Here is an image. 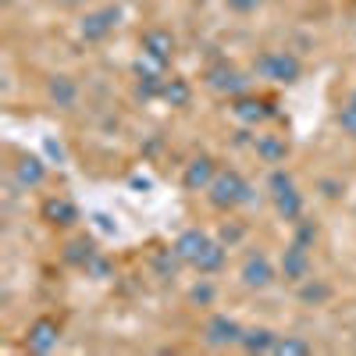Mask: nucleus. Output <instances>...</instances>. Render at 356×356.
Segmentation results:
<instances>
[{"mask_svg":"<svg viewBox=\"0 0 356 356\" xmlns=\"http://www.w3.org/2000/svg\"><path fill=\"white\" fill-rule=\"evenodd\" d=\"M339 125H342V132L356 136V100H353L349 107H342V114H339Z\"/></svg>","mask_w":356,"mask_h":356,"instance_id":"nucleus-20","label":"nucleus"},{"mask_svg":"<svg viewBox=\"0 0 356 356\" xmlns=\"http://www.w3.org/2000/svg\"><path fill=\"white\" fill-rule=\"evenodd\" d=\"M61 4H79V0H61Z\"/></svg>","mask_w":356,"mask_h":356,"instance_id":"nucleus-26","label":"nucleus"},{"mask_svg":"<svg viewBox=\"0 0 356 356\" xmlns=\"http://www.w3.org/2000/svg\"><path fill=\"white\" fill-rule=\"evenodd\" d=\"M211 250V239H207L203 232H182L178 235V243H175V257H182V260H189L193 267L200 264V257Z\"/></svg>","mask_w":356,"mask_h":356,"instance_id":"nucleus-4","label":"nucleus"},{"mask_svg":"<svg viewBox=\"0 0 356 356\" xmlns=\"http://www.w3.org/2000/svg\"><path fill=\"white\" fill-rule=\"evenodd\" d=\"M271 189H275V196H278V211H282L285 218H300V193L292 189V178H289L285 171H275V175H271Z\"/></svg>","mask_w":356,"mask_h":356,"instance_id":"nucleus-3","label":"nucleus"},{"mask_svg":"<svg viewBox=\"0 0 356 356\" xmlns=\"http://www.w3.org/2000/svg\"><path fill=\"white\" fill-rule=\"evenodd\" d=\"M257 72L275 79V82H292L296 75H300V61H296L292 54H264L257 61Z\"/></svg>","mask_w":356,"mask_h":356,"instance_id":"nucleus-2","label":"nucleus"},{"mask_svg":"<svg viewBox=\"0 0 356 356\" xmlns=\"http://www.w3.org/2000/svg\"><path fill=\"white\" fill-rule=\"evenodd\" d=\"M114 22H118V11H114V8H104V11L86 15V22H82V36H86V40H104L111 29H114Z\"/></svg>","mask_w":356,"mask_h":356,"instance_id":"nucleus-5","label":"nucleus"},{"mask_svg":"<svg viewBox=\"0 0 356 356\" xmlns=\"http://www.w3.org/2000/svg\"><path fill=\"white\" fill-rule=\"evenodd\" d=\"M143 47H146V57H150V61H168L175 43H171V36H168V33H146Z\"/></svg>","mask_w":356,"mask_h":356,"instance_id":"nucleus-10","label":"nucleus"},{"mask_svg":"<svg viewBox=\"0 0 356 356\" xmlns=\"http://www.w3.org/2000/svg\"><path fill=\"white\" fill-rule=\"evenodd\" d=\"M211 200L214 207H239L250 200V186L239 171H218L211 182Z\"/></svg>","mask_w":356,"mask_h":356,"instance_id":"nucleus-1","label":"nucleus"},{"mask_svg":"<svg viewBox=\"0 0 356 356\" xmlns=\"http://www.w3.org/2000/svg\"><path fill=\"white\" fill-rule=\"evenodd\" d=\"M271 278H275V271H271V264H267L264 253H257V257H250V260L243 264V282H246V285L264 289V285H271Z\"/></svg>","mask_w":356,"mask_h":356,"instance_id":"nucleus-6","label":"nucleus"},{"mask_svg":"<svg viewBox=\"0 0 356 356\" xmlns=\"http://www.w3.org/2000/svg\"><path fill=\"white\" fill-rule=\"evenodd\" d=\"M211 86L214 89H228V93H239V89L246 86V79L239 72H232V68H214L211 72Z\"/></svg>","mask_w":356,"mask_h":356,"instance_id":"nucleus-12","label":"nucleus"},{"mask_svg":"<svg viewBox=\"0 0 356 356\" xmlns=\"http://www.w3.org/2000/svg\"><path fill=\"white\" fill-rule=\"evenodd\" d=\"M275 353H310V346L300 339H275Z\"/></svg>","mask_w":356,"mask_h":356,"instance_id":"nucleus-21","label":"nucleus"},{"mask_svg":"<svg viewBox=\"0 0 356 356\" xmlns=\"http://www.w3.org/2000/svg\"><path fill=\"white\" fill-rule=\"evenodd\" d=\"M207 339H211L214 346H228V342H243V328L228 317H214L211 324H207Z\"/></svg>","mask_w":356,"mask_h":356,"instance_id":"nucleus-7","label":"nucleus"},{"mask_svg":"<svg viewBox=\"0 0 356 356\" xmlns=\"http://www.w3.org/2000/svg\"><path fill=\"white\" fill-rule=\"evenodd\" d=\"M221 264H225V250H221L218 243H211V250H207V253L200 257V264H196V267H200V271H218Z\"/></svg>","mask_w":356,"mask_h":356,"instance_id":"nucleus-17","label":"nucleus"},{"mask_svg":"<svg viewBox=\"0 0 356 356\" xmlns=\"http://www.w3.org/2000/svg\"><path fill=\"white\" fill-rule=\"evenodd\" d=\"M47 218L61 221V225H72V221H75V207L65 203V200H50V203H47Z\"/></svg>","mask_w":356,"mask_h":356,"instance_id":"nucleus-15","label":"nucleus"},{"mask_svg":"<svg viewBox=\"0 0 356 356\" xmlns=\"http://www.w3.org/2000/svg\"><path fill=\"white\" fill-rule=\"evenodd\" d=\"M50 97L61 104V107H72V104H75V86H72V79H68V75H57V79L50 82Z\"/></svg>","mask_w":356,"mask_h":356,"instance_id":"nucleus-13","label":"nucleus"},{"mask_svg":"<svg viewBox=\"0 0 356 356\" xmlns=\"http://www.w3.org/2000/svg\"><path fill=\"white\" fill-rule=\"evenodd\" d=\"M260 4V0H228V8H235V11H253Z\"/></svg>","mask_w":356,"mask_h":356,"instance_id":"nucleus-23","label":"nucleus"},{"mask_svg":"<svg viewBox=\"0 0 356 356\" xmlns=\"http://www.w3.org/2000/svg\"><path fill=\"white\" fill-rule=\"evenodd\" d=\"M235 114L243 118V122H253V118H264V111H260V104H253V100H243L239 107H235Z\"/></svg>","mask_w":356,"mask_h":356,"instance_id":"nucleus-22","label":"nucleus"},{"mask_svg":"<svg viewBox=\"0 0 356 356\" xmlns=\"http://www.w3.org/2000/svg\"><path fill=\"white\" fill-rule=\"evenodd\" d=\"M243 346H246L250 353H257V349H275V335L264 332V328H260V332H246V335H243Z\"/></svg>","mask_w":356,"mask_h":356,"instance_id":"nucleus-16","label":"nucleus"},{"mask_svg":"<svg viewBox=\"0 0 356 356\" xmlns=\"http://www.w3.org/2000/svg\"><path fill=\"white\" fill-rule=\"evenodd\" d=\"M164 97H168L171 104H186V100H189V89H186V82L171 79V82L164 86Z\"/></svg>","mask_w":356,"mask_h":356,"instance_id":"nucleus-19","label":"nucleus"},{"mask_svg":"<svg viewBox=\"0 0 356 356\" xmlns=\"http://www.w3.org/2000/svg\"><path fill=\"white\" fill-rule=\"evenodd\" d=\"M15 175H18V182H22V186H40V182H43V164L33 161V157H25V161L18 164Z\"/></svg>","mask_w":356,"mask_h":356,"instance_id":"nucleus-14","label":"nucleus"},{"mask_svg":"<svg viewBox=\"0 0 356 356\" xmlns=\"http://www.w3.org/2000/svg\"><path fill=\"white\" fill-rule=\"evenodd\" d=\"M211 182H214V164H211V157L193 161L189 171H186V186H189V189H200V186H211Z\"/></svg>","mask_w":356,"mask_h":356,"instance_id":"nucleus-9","label":"nucleus"},{"mask_svg":"<svg viewBox=\"0 0 356 356\" xmlns=\"http://www.w3.org/2000/svg\"><path fill=\"white\" fill-rule=\"evenodd\" d=\"M285 278H292V282H300V278H307V267H310V260H307V250H303V243H296L289 253H285Z\"/></svg>","mask_w":356,"mask_h":356,"instance_id":"nucleus-8","label":"nucleus"},{"mask_svg":"<svg viewBox=\"0 0 356 356\" xmlns=\"http://www.w3.org/2000/svg\"><path fill=\"white\" fill-rule=\"evenodd\" d=\"M193 300H203L207 303V300H211V285H196L193 289Z\"/></svg>","mask_w":356,"mask_h":356,"instance_id":"nucleus-25","label":"nucleus"},{"mask_svg":"<svg viewBox=\"0 0 356 356\" xmlns=\"http://www.w3.org/2000/svg\"><path fill=\"white\" fill-rule=\"evenodd\" d=\"M257 150H260V157H267V161H278V157H285V143L275 139V136H267V139L257 143Z\"/></svg>","mask_w":356,"mask_h":356,"instance_id":"nucleus-18","label":"nucleus"},{"mask_svg":"<svg viewBox=\"0 0 356 356\" xmlns=\"http://www.w3.org/2000/svg\"><path fill=\"white\" fill-rule=\"evenodd\" d=\"M353 100H356V97H353Z\"/></svg>","mask_w":356,"mask_h":356,"instance_id":"nucleus-27","label":"nucleus"},{"mask_svg":"<svg viewBox=\"0 0 356 356\" xmlns=\"http://www.w3.org/2000/svg\"><path fill=\"white\" fill-rule=\"evenodd\" d=\"M54 342H57V324L54 321H40L36 328L29 332V346H33L36 353H47Z\"/></svg>","mask_w":356,"mask_h":356,"instance_id":"nucleus-11","label":"nucleus"},{"mask_svg":"<svg viewBox=\"0 0 356 356\" xmlns=\"http://www.w3.org/2000/svg\"><path fill=\"white\" fill-rule=\"evenodd\" d=\"M303 296H307V300H324L328 289H324V285H310V289H303Z\"/></svg>","mask_w":356,"mask_h":356,"instance_id":"nucleus-24","label":"nucleus"}]
</instances>
